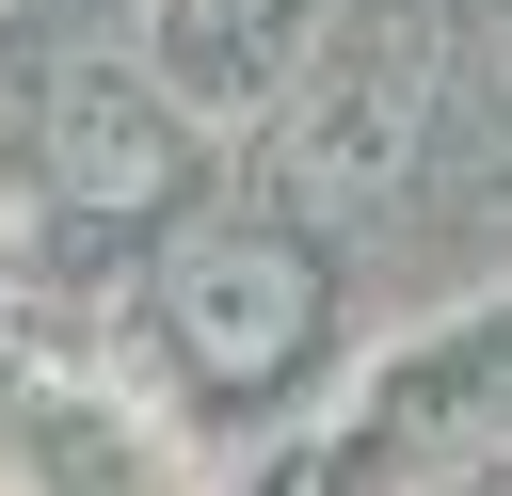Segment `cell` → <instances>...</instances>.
Returning <instances> with one entry per match:
<instances>
[{"mask_svg":"<svg viewBox=\"0 0 512 496\" xmlns=\"http://www.w3.org/2000/svg\"><path fill=\"white\" fill-rule=\"evenodd\" d=\"M160 336H176L192 384H288L304 336H320V240H288V224H208V240H176Z\"/></svg>","mask_w":512,"mask_h":496,"instance_id":"cell-1","label":"cell"},{"mask_svg":"<svg viewBox=\"0 0 512 496\" xmlns=\"http://www.w3.org/2000/svg\"><path fill=\"white\" fill-rule=\"evenodd\" d=\"M176 176H192V144H176V112H144L128 80H80L64 112H48V192L64 208H176Z\"/></svg>","mask_w":512,"mask_h":496,"instance_id":"cell-2","label":"cell"},{"mask_svg":"<svg viewBox=\"0 0 512 496\" xmlns=\"http://www.w3.org/2000/svg\"><path fill=\"white\" fill-rule=\"evenodd\" d=\"M288 16H304V0H176V16H160V64H176L192 96H256V80L288 64Z\"/></svg>","mask_w":512,"mask_h":496,"instance_id":"cell-3","label":"cell"},{"mask_svg":"<svg viewBox=\"0 0 512 496\" xmlns=\"http://www.w3.org/2000/svg\"><path fill=\"white\" fill-rule=\"evenodd\" d=\"M400 144H416V48H400L384 80H352V96L320 112V144H304V176H320V192H352V176H400Z\"/></svg>","mask_w":512,"mask_h":496,"instance_id":"cell-4","label":"cell"}]
</instances>
